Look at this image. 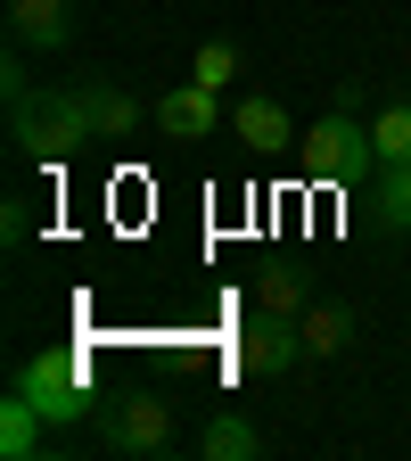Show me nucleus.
I'll return each mask as SVG.
<instances>
[{
    "label": "nucleus",
    "mask_w": 411,
    "mask_h": 461,
    "mask_svg": "<svg viewBox=\"0 0 411 461\" xmlns=\"http://www.w3.org/2000/svg\"><path fill=\"white\" fill-rule=\"evenodd\" d=\"M17 58H25V50H17ZM17 58H9V140H17L33 165H67V157L99 149L91 107H83V83H75V91H41Z\"/></svg>",
    "instance_id": "obj_1"
},
{
    "label": "nucleus",
    "mask_w": 411,
    "mask_h": 461,
    "mask_svg": "<svg viewBox=\"0 0 411 461\" xmlns=\"http://www.w3.org/2000/svg\"><path fill=\"white\" fill-rule=\"evenodd\" d=\"M371 165H379V149H371V124L354 107H329L313 132H297V173L305 182H354Z\"/></svg>",
    "instance_id": "obj_2"
},
{
    "label": "nucleus",
    "mask_w": 411,
    "mask_h": 461,
    "mask_svg": "<svg viewBox=\"0 0 411 461\" xmlns=\"http://www.w3.org/2000/svg\"><path fill=\"white\" fill-rule=\"evenodd\" d=\"M17 395L33 403L49 429H67V420H83V412H91V363L75 355V346L25 355V363H17Z\"/></svg>",
    "instance_id": "obj_3"
},
{
    "label": "nucleus",
    "mask_w": 411,
    "mask_h": 461,
    "mask_svg": "<svg viewBox=\"0 0 411 461\" xmlns=\"http://www.w3.org/2000/svg\"><path fill=\"white\" fill-rule=\"evenodd\" d=\"M99 445L124 453V461H165L173 445H182V429H173V403H165V395H124L115 412H99Z\"/></svg>",
    "instance_id": "obj_4"
},
{
    "label": "nucleus",
    "mask_w": 411,
    "mask_h": 461,
    "mask_svg": "<svg viewBox=\"0 0 411 461\" xmlns=\"http://www.w3.org/2000/svg\"><path fill=\"white\" fill-rule=\"evenodd\" d=\"M230 363H239L247 379H280V371H297L305 363V330H297V313H247V330H239V346H230Z\"/></svg>",
    "instance_id": "obj_5"
},
{
    "label": "nucleus",
    "mask_w": 411,
    "mask_h": 461,
    "mask_svg": "<svg viewBox=\"0 0 411 461\" xmlns=\"http://www.w3.org/2000/svg\"><path fill=\"white\" fill-rule=\"evenodd\" d=\"M230 132L247 140V157H280V149H297V124H288V107L272 91H247L239 107H230Z\"/></svg>",
    "instance_id": "obj_6"
},
{
    "label": "nucleus",
    "mask_w": 411,
    "mask_h": 461,
    "mask_svg": "<svg viewBox=\"0 0 411 461\" xmlns=\"http://www.w3.org/2000/svg\"><path fill=\"white\" fill-rule=\"evenodd\" d=\"M222 91H206V83H173L165 99H156V124H165V140H206L214 124H222V107H214Z\"/></svg>",
    "instance_id": "obj_7"
},
{
    "label": "nucleus",
    "mask_w": 411,
    "mask_h": 461,
    "mask_svg": "<svg viewBox=\"0 0 411 461\" xmlns=\"http://www.w3.org/2000/svg\"><path fill=\"white\" fill-rule=\"evenodd\" d=\"M9 33L17 50H58L67 41V0H9Z\"/></svg>",
    "instance_id": "obj_8"
},
{
    "label": "nucleus",
    "mask_w": 411,
    "mask_h": 461,
    "mask_svg": "<svg viewBox=\"0 0 411 461\" xmlns=\"http://www.w3.org/2000/svg\"><path fill=\"white\" fill-rule=\"evenodd\" d=\"M297 330H305V355L329 363V355H345V338H354V305H305Z\"/></svg>",
    "instance_id": "obj_9"
},
{
    "label": "nucleus",
    "mask_w": 411,
    "mask_h": 461,
    "mask_svg": "<svg viewBox=\"0 0 411 461\" xmlns=\"http://www.w3.org/2000/svg\"><path fill=\"white\" fill-rule=\"evenodd\" d=\"M198 453H206V461H255L264 437H255V420H239V412H214V420L198 429Z\"/></svg>",
    "instance_id": "obj_10"
},
{
    "label": "nucleus",
    "mask_w": 411,
    "mask_h": 461,
    "mask_svg": "<svg viewBox=\"0 0 411 461\" xmlns=\"http://www.w3.org/2000/svg\"><path fill=\"white\" fill-rule=\"evenodd\" d=\"M83 107H91V132L99 140H132V124H140L132 91H115V83H83Z\"/></svg>",
    "instance_id": "obj_11"
},
{
    "label": "nucleus",
    "mask_w": 411,
    "mask_h": 461,
    "mask_svg": "<svg viewBox=\"0 0 411 461\" xmlns=\"http://www.w3.org/2000/svg\"><path fill=\"white\" fill-rule=\"evenodd\" d=\"M41 412H33V403L25 395H9V403H0V461H33L41 453Z\"/></svg>",
    "instance_id": "obj_12"
},
{
    "label": "nucleus",
    "mask_w": 411,
    "mask_h": 461,
    "mask_svg": "<svg viewBox=\"0 0 411 461\" xmlns=\"http://www.w3.org/2000/svg\"><path fill=\"white\" fill-rule=\"evenodd\" d=\"M255 305H264V313H305L313 288H305L297 264H264V272H255Z\"/></svg>",
    "instance_id": "obj_13"
},
{
    "label": "nucleus",
    "mask_w": 411,
    "mask_h": 461,
    "mask_svg": "<svg viewBox=\"0 0 411 461\" xmlns=\"http://www.w3.org/2000/svg\"><path fill=\"white\" fill-rule=\"evenodd\" d=\"M371 149H379V165H403L411 157V99H387L371 115Z\"/></svg>",
    "instance_id": "obj_14"
},
{
    "label": "nucleus",
    "mask_w": 411,
    "mask_h": 461,
    "mask_svg": "<svg viewBox=\"0 0 411 461\" xmlns=\"http://www.w3.org/2000/svg\"><path fill=\"white\" fill-rule=\"evenodd\" d=\"M379 230H411V157L379 165Z\"/></svg>",
    "instance_id": "obj_15"
},
{
    "label": "nucleus",
    "mask_w": 411,
    "mask_h": 461,
    "mask_svg": "<svg viewBox=\"0 0 411 461\" xmlns=\"http://www.w3.org/2000/svg\"><path fill=\"white\" fill-rule=\"evenodd\" d=\"M190 83H206V91H230V83H239V50H230V41H206V50L190 58Z\"/></svg>",
    "instance_id": "obj_16"
},
{
    "label": "nucleus",
    "mask_w": 411,
    "mask_h": 461,
    "mask_svg": "<svg viewBox=\"0 0 411 461\" xmlns=\"http://www.w3.org/2000/svg\"><path fill=\"white\" fill-rule=\"evenodd\" d=\"M0 222H9V248H25V240H33V214H25V198H9V214H0Z\"/></svg>",
    "instance_id": "obj_17"
}]
</instances>
